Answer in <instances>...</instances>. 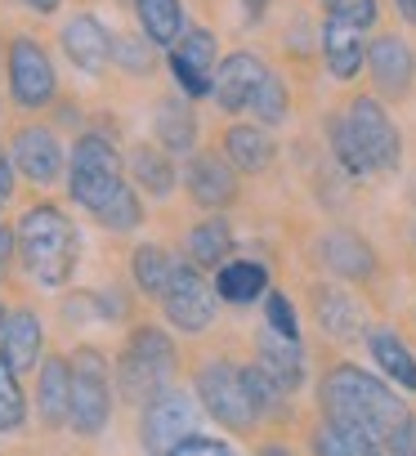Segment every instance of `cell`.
Listing matches in <instances>:
<instances>
[{
    "label": "cell",
    "mask_w": 416,
    "mask_h": 456,
    "mask_svg": "<svg viewBox=\"0 0 416 456\" xmlns=\"http://www.w3.org/2000/svg\"><path fill=\"white\" fill-rule=\"evenodd\" d=\"M322 407H327V420L363 434L376 447V456H385L394 434L412 420L403 398L389 385H380L376 376L358 371V367H336L322 380Z\"/></svg>",
    "instance_id": "6da1fadb"
},
{
    "label": "cell",
    "mask_w": 416,
    "mask_h": 456,
    "mask_svg": "<svg viewBox=\"0 0 416 456\" xmlns=\"http://www.w3.org/2000/svg\"><path fill=\"white\" fill-rule=\"evenodd\" d=\"M327 130H331V148H336V157L349 175H371V170H394L398 166L403 143H398V130H394L389 112L376 99L358 94L340 117H331Z\"/></svg>",
    "instance_id": "7a4b0ae2"
},
{
    "label": "cell",
    "mask_w": 416,
    "mask_h": 456,
    "mask_svg": "<svg viewBox=\"0 0 416 456\" xmlns=\"http://www.w3.org/2000/svg\"><path fill=\"white\" fill-rule=\"evenodd\" d=\"M19 256L45 287H63L77 269V228L59 206H32L19 219Z\"/></svg>",
    "instance_id": "3957f363"
},
{
    "label": "cell",
    "mask_w": 416,
    "mask_h": 456,
    "mask_svg": "<svg viewBox=\"0 0 416 456\" xmlns=\"http://www.w3.org/2000/svg\"><path fill=\"white\" fill-rule=\"evenodd\" d=\"M175 376V345L157 327H139L121 354V389L130 403H152Z\"/></svg>",
    "instance_id": "277c9868"
},
{
    "label": "cell",
    "mask_w": 416,
    "mask_h": 456,
    "mask_svg": "<svg viewBox=\"0 0 416 456\" xmlns=\"http://www.w3.org/2000/svg\"><path fill=\"white\" fill-rule=\"evenodd\" d=\"M197 394L206 403L220 425L229 429H251L260 420V407H256V394L247 385V367H233V362H206L201 376H197Z\"/></svg>",
    "instance_id": "5b68a950"
},
{
    "label": "cell",
    "mask_w": 416,
    "mask_h": 456,
    "mask_svg": "<svg viewBox=\"0 0 416 456\" xmlns=\"http://www.w3.org/2000/svg\"><path fill=\"white\" fill-rule=\"evenodd\" d=\"M108 362L99 349H77L72 354V429L99 434L108 425Z\"/></svg>",
    "instance_id": "8992f818"
},
{
    "label": "cell",
    "mask_w": 416,
    "mask_h": 456,
    "mask_svg": "<svg viewBox=\"0 0 416 456\" xmlns=\"http://www.w3.org/2000/svg\"><path fill=\"white\" fill-rule=\"evenodd\" d=\"M59 90L54 63L50 54L32 41V37H14L10 45V94L19 108H45Z\"/></svg>",
    "instance_id": "52a82bcc"
},
{
    "label": "cell",
    "mask_w": 416,
    "mask_h": 456,
    "mask_svg": "<svg viewBox=\"0 0 416 456\" xmlns=\"http://www.w3.org/2000/svg\"><path fill=\"white\" fill-rule=\"evenodd\" d=\"M192 403L179 394V389H166L157 394L152 403H143V420H139V438L152 456H170L184 438H192Z\"/></svg>",
    "instance_id": "ba28073f"
},
{
    "label": "cell",
    "mask_w": 416,
    "mask_h": 456,
    "mask_svg": "<svg viewBox=\"0 0 416 456\" xmlns=\"http://www.w3.org/2000/svg\"><path fill=\"white\" fill-rule=\"evenodd\" d=\"M216 50L220 45H216V37L206 28H192V32H184L170 45V72H175V81H179V90L188 99H201V94L216 90V72H220Z\"/></svg>",
    "instance_id": "9c48e42d"
},
{
    "label": "cell",
    "mask_w": 416,
    "mask_h": 456,
    "mask_svg": "<svg viewBox=\"0 0 416 456\" xmlns=\"http://www.w3.org/2000/svg\"><path fill=\"white\" fill-rule=\"evenodd\" d=\"M161 305H166V318L179 331H206L211 318H216V296H211V287L201 282V273L192 265H175Z\"/></svg>",
    "instance_id": "30bf717a"
},
{
    "label": "cell",
    "mask_w": 416,
    "mask_h": 456,
    "mask_svg": "<svg viewBox=\"0 0 416 456\" xmlns=\"http://www.w3.org/2000/svg\"><path fill=\"white\" fill-rule=\"evenodd\" d=\"M59 41H63V54H68L81 72H103V68L112 63V50H117L112 32H108L94 14H77V19H68L63 32H59Z\"/></svg>",
    "instance_id": "8fae6325"
},
{
    "label": "cell",
    "mask_w": 416,
    "mask_h": 456,
    "mask_svg": "<svg viewBox=\"0 0 416 456\" xmlns=\"http://www.w3.org/2000/svg\"><path fill=\"white\" fill-rule=\"evenodd\" d=\"M367 68H371V81L380 94H407L412 90V77H416V59H412V45L403 37H376L367 45Z\"/></svg>",
    "instance_id": "7c38bea8"
},
{
    "label": "cell",
    "mask_w": 416,
    "mask_h": 456,
    "mask_svg": "<svg viewBox=\"0 0 416 456\" xmlns=\"http://www.w3.org/2000/svg\"><path fill=\"white\" fill-rule=\"evenodd\" d=\"M265 77H269V68L256 54H229L220 63V72H216V90L211 94H216V103L224 112H242V108H251V99L265 86Z\"/></svg>",
    "instance_id": "4fadbf2b"
},
{
    "label": "cell",
    "mask_w": 416,
    "mask_h": 456,
    "mask_svg": "<svg viewBox=\"0 0 416 456\" xmlns=\"http://www.w3.org/2000/svg\"><path fill=\"white\" fill-rule=\"evenodd\" d=\"M19 175H28L32 183H50L59 170H63V148L59 139L45 130V126H23L14 134V148H10Z\"/></svg>",
    "instance_id": "5bb4252c"
},
{
    "label": "cell",
    "mask_w": 416,
    "mask_h": 456,
    "mask_svg": "<svg viewBox=\"0 0 416 456\" xmlns=\"http://www.w3.org/2000/svg\"><path fill=\"white\" fill-rule=\"evenodd\" d=\"M188 192L197 206H229L238 197V170L229 157L216 152H197L188 161Z\"/></svg>",
    "instance_id": "9a60e30c"
},
{
    "label": "cell",
    "mask_w": 416,
    "mask_h": 456,
    "mask_svg": "<svg viewBox=\"0 0 416 456\" xmlns=\"http://www.w3.org/2000/svg\"><path fill=\"white\" fill-rule=\"evenodd\" d=\"M322 59L331 68L336 81H354L363 59H367V45H363V28L354 23H340V19H327L322 23Z\"/></svg>",
    "instance_id": "2e32d148"
},
{
    "label": "cell",
    "mask_w": 416,
    "mask_h": 456,
    "mask_svg": "<svg viewBox=\"0 0 416 456\" xmlns=\"http://www.w3.org/2000/svg\"><path fill=\"white\" fill-rule=\"evenodd\" d=\"M318 256H322V265L336 273V278H371L376 273V256H371V247L363 242V238H354V233H345V228H331V233L318 242Z\"/></svg>",
    "instance_id": "e0dca14e"
},
{
    "label": "cell",
    "mask_w": 416,
    "mask_h": 456,
    "mask_svg": "<svg viewBox=\"0 0 416 456\" xmlns=\"http://www.w3.org/2000/svg\"><path fill=\"white\" fill-rule=\"evenodd\" d=\"M260 371H265L282 394L300 389V380H305V354H300V340L278 336V331L269 327V336L260 340Z\"/></svg>",
    "instance_id": "ac0fdd59"
},
{
    "label": "cell",
    "mask_w": 416,
    "mask_h": 456,
    "mask_svg": "<svg viewBox=\"0 0 416 456\" xmlns=\"http://www.w3.org/2000/svg\"><path fill=\"white\" fill-rule=\"evenodd\" d=\"M41 340H45L41 318L28 314V309H19V314L5 318V349H0V358H5L14 371H32L37 367V354H41Z\"/></svg>",
    "instance_id": "d6986e66"
},
{
    "label": "cell",
    "mask_w": 416,
    "mask_h": 456,
    "mask_svg": "<svg viewBox=\"0 0 416 456\" xmlns=\"http://www.w3.org/2000/svg\"><path fill=\"white\" fill-rule=\"evenodd\" d=\"M37 403H41V420L45 425L72 420V371H68L63 358H50L41 367V394H37Z\"/></svg>",
    "instance_id": "ffe728a7"
},
{
    "label": "cell",
    "mask_w": 416,
    "mask_h": 456,
    "mask_svg": "<svg viewBox=\"0 0 416 456\" xmlns=\"http://www.w3.org/2000/svg\"><path fill=\"white\" fill-rule=\"evenodd\" d=\"M265 287H269L265 265H256V260H229V265H220V278H216L220 300H229V305H251V300L265 296Z\"/></svg>",
    "instance_id": "44dd1931"
},
{
    "label": "cell",
    "mask_w": 416,
    "mask_h": 456,
    "mask_svg": "<svg viewBox=\"0 0 416 456\" xmlns=\"http://www.w3.org/2000/svg\"><path fill=\"white\" fill-rule=\"evenodd\" d=\"M139 28L152 45H175L184 37V5L179 0H135Z\"/></svg>",
    "instance_id": "7402d4cb"
},
{
    "label": "cell",
    "mask_w": 416,
    "mask_h": 456,
    "mask_svg": "<svg viewBox=\"0 0 416 456\" xmlns=\"http://www.w3.org/2000/svg\"><path fill=\"white\" fill-rule=\"evenodd\" d=\"M152 126H157V139H161L166 152H188V148L197 143V117H192V108L179 103V99H161Z\"/></svg>",
    "instance_id": "603a6c76"
},
{
    "label": "cell",
    "mask_w": 416,
    "mask_h": 456,
    "mask_svg": "<svg viewBox=\"0 0 416 456\" xmlns=\"http://www.w3.org/2000/svg\"><path fill=\"white\" fill-rule=\"evenodd\" d=\"M224 157L233 161V170H247V175H260L273 157V143L260 126H233L229 139H224Z\"/></svg>",
    "instance_id": "cb8c5ba5"
},
{
    "label": "cell",
    "mask_w": 416,
    "mask_h": 456,
    "mask_svg": "<svg viewBox=\"0 0 416 456\" xmlns=\"http://www.w3.org/2000/svg\"><path fill=\"white\" fill-rule=\"evenodd\" d=\"M367 345H371V358H376V367L385 371V376H394L403 389H416V358H412V349L394 336V331H371L367 336Z\"/></svg>",
    "instance_id": "d4e9b609"
},
{
    "label": "cell",
    "mask_w": 416,
    "mask_h": 456,
    "mask_svg": "<svg viewBox=\"0 0 416 456\" xmlns=\"http://www.w3.org/2000/svg\"><path fill=\"white\" fill-rule=\"evenodd\" d=\"M229 251H233V233L224 219H206L188 233V260L201 265V269H216V265H229Z\"/></svg>",
    "instance_id": "484cf974"
},
{
    "label": "cell",
    "mask_w": 416,
    "mask_h": 456,
    "mask_svg": "<svg viewBox=\"0 0 416 456\" xmlns=\"http://www.w3.org/2000/svg\"><path fill=\"white\" fill-rule=\"evenodd\" d=\"M94 175H121L117 148L103 134H86L72 143V179H94Z\"/></svg>",
    "instance_id": "4316f807"
},
{
    "label": "cell",
    "mask_w": 416,
    "mask_h": 456,
    "mask_svg": "<svg viewBox=\"0 0 416 456\" xmlns=\"http://www.w3.org/2000/svg\"><path fill=\"white\" fill-rule=\"evenodd\" d=\"M130 175H135V183H139L143 192H152V197H166V192L175 188V166H170V157H166L161 148H135V152H130Z\"/></svg>",
    "instance_id": "83f0119b"
},
{
    "label": "cell",
    "mask_w": 416,
    "mask_h": 456,
    "mask_svg": "<svg viewBox=\"0 0 416 456\" xmlns=\"http://www.w3.org/2000/svg\"><path fill=\"white\" fill-rule=\"evenodd\" d=\"M318 322L322 331H331L336 340H354L358 336V309L349 296L340 291H318Z\"/></svg>",
    "instance_id": "f1b7e54d"
},
{
    "label": "cell",
    "mask_w": 416,
    "mask_h": 456,
    "mask_svg": "<svg viewBox=\"0 0 416 456\" xmlns=\"http://www.w3.org/2000/svg\"><path fill=\"white\" fill-rule=\"evenodd\" d=\"M314 452H318V456H376V447H371L363 434H354V429H345V425H336V420L318 425Z\"/></svg>",
    "instance_id": "f546056e"
},
{
    "label": "cell",
    "mask_w": 416,
    "mask_h": 456,
    "mask_svg": "<svg viewBox=\"0 0 416 456\" xmlns=\"http://www.w3.org/2000/svg\"><path fill=\"white\" fill-rule=\"evenodd\" d=\"M170 273H175V265H170V256H166L161 247H139V251H135V282H139L148 296H166Z\"/></svg>",
    "instance_id": "4dcf8cb0"
},
{
    "label": "cell",
    "mask_w": 416,
    "mask_h": 456,
    "mask_svg": "<svg viewBox=\"0 0 416 456\" xmlns=\"http://www.w3.org/2000/svg\"><path fill=\"white\" fill-rule=\"evenodd\" d=\"M23 416H28V398H23V389H19V371L0 358V434L19 429Z\"/></svg>",
    "instance_id": "1f68e13d"
},
{
    "label": "cell",
    "mask_w": 416,
    "mask_h": 456,
    "mask_svg": "<svg viewBox=\"0 0 416 456\" xmlns=\"http://www.w3.org/2000/svg\"><path fill=\"white\" fill-rule=\"evenodd\" d=\"M251 112H256V121L260 126H278V121H287V86H282V77H265V86L256 90V99H251Z\"/></svg>",
    "instance_id": "d6a6232c"
},
{
    "label": "cell",
    "mask_w": 416,
    "mask_h": 456,
    "mask_svg": "<svg viewBox=\"0 0 416 456\" xmlns=\"http://www.w3.org/2000/svg\"><path fill=\"white\" fill-rule=\"evenodd\" d=\"M139 215H143V206H139V197L126 188V192H121L103 215H94V219H99L103 228H112V233H126V228H135V224H139Z\"/></svg>",
    "instance_id": "836d02e7"
},
{
    "label": "cell",
    "mask_w": 416,
    "mask_h": 456,
    "mask_svg": "<svg viewBox=\"0 0 416 456\" xmlns=\"http://www.w3.org/2000/svg\"><path fill=\"white\" fill-rule=\"evenodd\" d=\"M327 19L354 23V28H371L376 23V0H322Z\"/></svg>",
    "instance_id": "e575fe53"
},
{
    "label": "cell",
    "mask_w": 416,
    "mask_h": 456,
    "mask_svg": "<svg viewBox=\"0 0 416 456\" xmlns=\"http://www.w3.org/2000/svg\"><path fill=\"white\" fill-rule=\"evenodd\" d=\"M265 314H269V327H273L278 336H291V340H300L296 309H291V300H287L282 291H269V300H265Z\"/></svg>",
    "instance_id": "d590c367"
},
{
    "label": "cell",
    "mask_w": 416,
    "mask_h": 456,
    "mask_svg": "<svg viewBox=\"0 0 416 456\" xmlns=\"http://www.w3.org/2000/svg\"><path fill=\"white\" fill-rule=\"evenodd\" d=\"M112 63H121L126 72H148V68H152V50H143L135 37H126V41H117Z\"/></svg>",
    "instance_id": "8d00e7d4"
},
{
    "label": "cell",
    "mask_w": 416,
    "mask_h": 456,
    "mask_svg": "<svg viewBox=\"0 0 416 456\" xmlns=\"http://www.w3.org/2000/svg\"><path fill=\"white\" fill-rule=\"evenodd\" d=\"M170 456H233L224 443H216V438H201V434H192V438H184Z\"/></svg>",
    "instance_id": "74e56055"
},
{
    "label": "cell",
    "mask_w": 416,
    "mask_h": 456,
    "mask_svg": "<svg viewBox=\"0 0 416 456\" xmlns=\"http://www.w3.org/2000/svg\"><path fill=\"white\" fill-rule=\"evenodd\" d=\"M385 456H416V420H407V425L394 434V443H389Z\"/></svg>",
    "instance_id": "f35d334b"
},
{
    "label": "cell",
    "mask_w": 416,
    "mask_h": 456,
    "mask_svg": "<svg viewBox=\"0 0 416 456\" xmlns=\"http://www.w3.org/2000/svg\"><path fill=\"white\" fill-rule=\"evenodd\" d=\"M14 251H19V228H0V273H5Z\"/></svg>",
    "instance_id": "ab89813d"
},
{
    "label": "cell",
    "mask_w": 416,
    "mask_h": 456,
    "mask_svg": "<svg viewBox=\"0 0 416 456\" xmlns=\"http://www.w3.org/2000/svg\"><path fill=\"white\" fill-rule=\"evenodd\" d=\"M14 170H19L14 157H10V152H0V192H5V197L14 192Z\"/></svg>",
    "instance_id": "60d3db41"
},
{
    "label": "cell",
    "mask_w": 416,
    "mask_h": 456,
    "mask_svg": "<svg viewBox=\"0 0 416 456\" xmlns=\"http://www.w3.org/2000/svg\"><path fill=\"white\" fill-rule=\"evenodd\" d=\"M63 5V0H28V10H37V14H54Z\"/></svg>",
    "instance_id": "b9f144b4"
},
{
    "label": "cell",
    "mask_w": 416,
    "mask_h": 456,
    "mask_svg": "<svg viewBox=\"0 0 416 456\" xmlns=\"http://www.w3.org/2000/svg\"><path fill=\"white\" fill-rule=\"evenodd\" d=\"M394 5H398V14H403V19L416 28V0H394Z\"/></svg>",
    "instance_id": "7bdbcfd3"
},
{
    "label": "cell",
    "mask_w": 416,
    "mask_h": 456,
    "mask_svg": "<svg viewBox=\"0 0 416 456\" xmlns=\"http://www.w3.org/2000/svg\"><path fill=\"white\" fill-rule=\"evenodd\" d=\"M242 5H247V14H251V19H260V14L269 10V0H242Z\"/></svg>",
    "instance_id": "ee69618b"
},
{
    "label": "cell",
    "mask_w": 416,
    "mask_h": 456,
    "mask_svg": "<svg viewBox=\"0 0 416 456\" xmlns=\"http://www.w3.org/2000/svg\"><path fill=\"white\" fill-rule=\"evenodd\" d=\"M260 456H291V452H287V447H265Z\"/></svg>",
    "instance_id": "f6af8a7d"
},
{
    "label": "cell",
    "mask_w": 416,
    "mask_h": 456,
    "mask_svg": "<svg viewBox=\"0 0 416 456\" xmlns=\"http://www.w3.org/2000/svg\"><path fill=\"white\" fill-rule=\"evenodd\" d=\"M0 349H5V314H0Z\"/></svg>",
    "instance_id": "bcb514c9"
},
{
    "label": "cell",
    "mask_w": 416,
    "mask_h": 456,
    "mask_svg": "<svg viewBox=\"0 0 416 456\" xmlns=\"http://www.w3.org/2000/svg\"><path fill=\"white\" fill-rule=\"evenodd\" d=\"M412 201H416V183H412Z\"/></svg>",
    "instance_id": "7dc6e473"
},
{
    "label": "cell",
    "mask_w": 416,
    "mask_h": 456,
    "mask_svg": "<svg viewBox=\"0 0 416 456\" xmlns=\"http://www.w3.org/2000/svg\"><path fill=\"white\" fill-rule=\"evenodd\" d=\"M0 201H5V192H0Z\"/></svg>",
    "instance_id": "c3c4849f"
}]
</instances>
